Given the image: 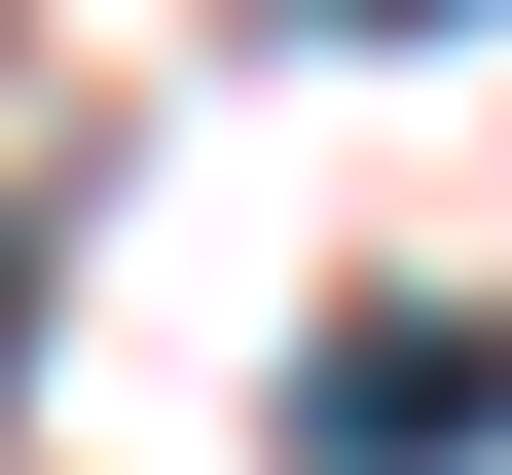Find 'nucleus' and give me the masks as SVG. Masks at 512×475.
I'll list each match as a JSON object with an SVG mask.
<instances>
[{
  "label": "nucleus",
  "instance_id": "nucleus-3",
  "mask_svg": "<svg viewBox=\"0 0 512 475\" xmlns=\"http://www.w3.org/2000/svg\"><path fill=\"white\" fill-rule=\"evenodd\" d=\"M330 37H476V0H330Z\"/></svg>",
  "mask_w": 512,
  "mask_h": 475
},
{
  "label": "nucleus",
  "instance_id": "nucleus-2",
  "mask_svg": "<svg viewBox=\"0 0 512 475\" xmlns=\"http://www.w3.org/2000/svg\"><path fill=\"white\" fill-rule=\"evenodd\" d=\"M0 402H37V220H0Z\"/></svg>",
  "mask_w": 512,
  "mask_h": 475
},
{
  "label": "nucleus",
  "instance_id": "nucleus-1",
  "mask_svg": "<svg viewBox=\"0 0 512 475\" xmlns=\"http://www.w3.org/2000/svg\"><path fill=\"white\" fill-rule=\"evenodd\" d=\"M293 439H330V475H476V439H512V329H330Z\"/></svg>",
  "mask_w": 512,
  "mask_h": 475
}]
</instances>
